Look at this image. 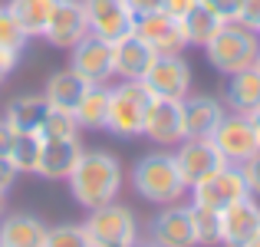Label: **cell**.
<instances>
[{"instance_id": "29", "label": "cell", "mask_w": 260, "mask_h": 247, "mask_svg": "<svg viewBox=\"0 0 260 247\" xmlns=\"http://www.w3.org/2000/svg\"><path fill=\"white\" fill-rule=\"evenodd\" d=\"M191 228H194V244H221V214L217 211L191 204Z\"/></svg>"}, {"instance_id": "40", "label": "cell", "mask_w": 260, "mask_h": 247, "mask_svg": "<svg viewBox=\"0 0 260 247\" xmlns=\"http://www.w3.org/2000/svg\"><path fill=\"white\" fill-rule=\"evenodd\" d=\"M250 122H254V132H257V142H260V109L250 112Z\"/></svg>"}, {"instance_id": "37", "label": "cell", "mask_w": 260, "mask_h": 247, "mask_svg": "<svg viewBox=\"0 0 260 247\" xmlns=\"http://www.w3.org/2000/svg\"><path fill=\"white\" fill-rule=\"evenodd\" d=\"M17 56H20V53H13V50H4V46H0V82H4V79L10 76L13 70H17Z\"/></svg>"}, {"instance_id": "21", "label": "cell", "mask_w": 260, "mask_h": 247, "mask_svg": "<svg viewBox=\"0 0 260 247\" xmlns=\"http://www.w3.org/2000/svg\"><path fill=\"white\" fill-rule=\"evenodd\" d=\"M224 102L231 106V112H257L260 109V70L247 66L241 73H231L228 86H224Z\"/></svg>"}, {"instance_id": "12", "label": "cell", "mask_w": 260, "mask_h": 247, "mask_svg": "<svg viewBox=\"0 0 260 247\" xmlns=\"http://www.w3.org/2000/svg\"><path fill=\"white\" fill-rule=\"evenodd\" d=\"M89 33L102 37L106 43H115L125 33L135 30V13L125 7V0H83Z\"/></svg>"}, {"instance_id": "41", "label": "cell", "mask_w": 260, "mask_h": 247, "mask_svg": "<svg viewBox=\"0 0 260 247\" xmlns=\"http://www.w3.org/2000/svg\"><path fill=\"white\" fill-rule=\"evenodd\" d=\"M4 211H7V204H4V195H0V218H4Z\"/></svg>"}, {"instance_id": "16", "label": "cell", "mask_w": 260, "mask_h": 247, "mask_svg": "<svg viewBox=\"0 0 260 247\" xmlns=\"http://www.w3.org/2000/svg\"><path fill=\"white\" fill-rule=\"evenodd\" d=\"M152 241L158 247H194L191 204H165V211L152 221Z\"/></svg>"}, {"instance_id": "10", "label": "cell", "mask_w": 260, "mask_h": 247, "mask_svg": "<svg viewBox=\"0 0 260 247\" xmlns=\"http://www.w3.org/2000/svg\"><path fill=\"white\" fill-rule=\"evenodd\" d=\"M70 70L79 73L89 86H106L109 79L115 76V66H112V43H106L102 37L95 33H86L76 46H73V56H70Z\"/></svg>"}, {"instance_id": "31", "label": "cell", "mask_w": 260, "mask_h": 247, "mask_svg": "<svg viewBox=\"0 0 260 247\" xmlns=\"http://www.w3.org/2000/svg\"><path fill=\"white\" fill-rule=\"evenodd\" d=\"M0 46H4V50H13V53H20L26 46V33L17 26V20L10 17L7 7H0Z\"/></svg>"}, {"instance_id": "13", "label": "cell", "mask_w": 260, "mask_h": 247, "mask_svg": "<svg viewBox=\"0 0 260 247\" xmlns=\"http://www.w3.org/2000/svg\"><path fill=\"white\" fill-rule=\"evenodd\" d=\"M260 234V204L254 195L234 201L221 211V244L224 247H247Z\"/></svg>"}, {"instance_id": "34", "label": "cell", "mask_w": 260, "mask_h": 247, "mask_svg": "<svg viewBox=\"0 0 260 247\" xmlns=\"http://www.w3.org/2000/svg\"><path fill=\"white\" fill-rule=\"evenodd\" d=\"M208 10H214L221 20H234V13H237V4L241 0H201Z\"/></svg>"}, {"instance_id": "17", "label": "cell", "mask_w": 260, "mask_h": 247, "mask_svg": "<svg viewBox=\"0 0 260 247\" xmlns=\"http://www.w3.org/2000/svg\"><path fill=\"white\" fill-rule=\"evenodd\" d=\"M224 112H228V109L221 106V99H214V96H208V92H198V96L188 92L181 99L184 139H208Z\"/></svg>"}, {"instance_id": "33", "label": "cell", "mask_w": 260, "mask_h": 247, "mask_svg": "<svg viewBox=\"0 0 260 247\" xmlns=\"http://www.w3.org/2000/svg\"><path fill=\"white\" fill-rule=\"evenodd\" d=\"M241 171H244V181H247V191L260 198V152L250 155L247 162H241Z\"/></svg>"}, {"instance_id": "18", "label": "cell", "mask_w": 260, "mask_h": 247, "mask_svg": "<svg viewBox=\"0 0 260 247\" xmlns=\"http://www.w3.org/2000/svg\"><path fill=\"white\" fill-rule=\"evenodd\" d=\"M152 59H155V50L135 30L112 43V66H115V76L122 79H142L152 66Z\"/></svg>"}, {"instance_id": "43", "label": "cell", "mask_w": 260, "mask_h": 247, "mask_svg": "<svg viewBox=\"0 0 260 247\" xmlns=\"http://www.w3.org/2000/svg\"><path fill=\"white\" fill-rule=\"evenodd\" d=\"M254 66H257V70H260V53H257V59H254Z\"/></svg>"}, {"instance_id": "22", "label": "cell", "mask_w": 260, "mask_h": 247, "mask_svg": "<svg viewBox=\"0 0 260 247\" xmlns=\"http://www.w3.org/2000/svg\"><path fill=\"white\" fill-rule=\"evenodd\" d=\"M46 112H50V102L43 96H17V99L7 106L4 122L13 129L17 135H37L43 126Z\"/></svg>"}, {"instance_id": "30", "label": "cell", "mask_w": 260, "mask_h": 247, "mask_svg": "<svg viewBox=\"0 0 260 247\" xmlns=\"http://www.w3.org/2000/svg\"><path fill=\"white\" fill-rule=\"evenodd\" d=\"M43 247H92L86 224H59V228L46 231V244Z\"/></svg>"}, {"instance_id": "39", "label": "cell", "mask_w": 260, "mask_h": 247, "mask_svg": "<svg viewBox=\"0 0 260 247\" xmlns=\"http://www.w3.org/2000/svg\"><path fill=\"white\" fill-rule=\"evenodd\" d=\"M13 139H17V132H13L10 126H7L4 119H0V155L7 159V152H10V145H13Z\"/></svg>"}, {"instance_id": "4", "label": "cell", "mask_w": 260, "mask_h": 247, "mask_svg": "<svg viewBox=\"0 0 260 247\" xmlns=\"http://www.w3.org/2000/svg\"><path fill=\"white\" fill-rule=\"evenodd\" d=\"M148 102H152V92L145 89L142 79H122L119 86L109 89V115H106V129L119 139H132V135H142V126H145V112Z\"/></svg>"}, {"instance_id": "6", "label": "cell", "mask_w": 260, "mask_h": 247, "mask_svg": "<svg viewBox=\"0 0 260 247\" xmlns=\"http://www.w3.org/2000/svg\"><path fill=\"white\" fill-rule=\"evenodd\" d=\"M208 139L214 142V148L221 152V159L228 165H241V162H247L250 155L260 152L254 122H250V115H244V112H224L221 122L214 126V132H211Z\"/></svg>"}, {"instance_id": "14", "label": "cell", "mask_w": 260, "mask_h": 247, "mask_svg": "<svg viewBox=\"0 0 260 247\" xmlns=\"http://www.w3.org/2000/svg\"><path fill=\"white\" fill-rule=\"evenodd\" d=\"M142 135H148L158 145H178L184 139V115H181V99H155L148 102L145 126Z\"/></svg>"}, {"instance_id": "3", "label": "cell", "mask_w": 260, "mask_h": 247, "mask_svg": "<svg viewBox=\"0 0 260 247\" xmlns=\"http://www.w3.org/2000/svg\"><path fill=\"white\" fill-rule=\"evenodd\" d=\"M132 184H135V191L152 204H175V201H181V195L188 191V184L178 175L175 155H168V152L145 155V159L132 168Z\"/></svg>"}, {"instance_id": "2", "label": "cell", "mask_w": 260, "mask_h": 247, "mask_svg": "<svg viewBox=\"0 0 260 247\" xmlns=\"http://www.w3.org/2000/svg\"><path fill=\"white\" fill-rule=\"evenodd\" d=\"M204 50H208V63L217 73L231 76V73H241L247 66H254V59L260 53V33L234 23V20H224Z\"/></svg>"}, {"instance_id": "7", "label": "cell", "mask_w": 260, "mask_h": 247, "mask_svg": "<svg viewBox=\"0 0 260 247\" xmlns=\"http://www.w3.org/2000/svg\"><path fill=\"white\" fill-rule=\"evenodd\" d=\"M188 191H191V204L217 211V214H221L224 208H231L234 201H241V198L250 195L241 165H224V168H217L214 175H208L201 184H194V188H188Z\"/></svg>"}, {"instance_id": "25", "label": "cell", "mask_w": 260, "mask_h": 247, "mask_svg": "<svg viewBox=\"0 0 260 247\" xmlns=\"http://www.w3.org/2000/svg\"><path fill=\"white\" fill-rule=\"evenodd\" d=\"M73 115H76V126H79V129H89V132H95V129H106V115H109V86H89L86 92H83V99L76 102Z\"/></svg>"}, {"instance_id": "27", "label": "cell", "mask_w": 260, "mask_h": 247, "mask_svg": "<svg viewBox=\"0 0 260 247\" xmlns=\"http://www.w3.org/2000/svg\"><path fill=\"white\" fill-rule=\"evenodd\" d=\"M40 148H43V139H40V135H17L10 152H7V159L13 162V168H17L20 175H26V171H37Z\"/></svg>"}, {"instance_id": "20", "label": "cell", "mask_w": 260, "mask_h": 247, "mask_svg": "<svg viewBox=\"0 0 260 247\" xmlns=\"http://www.w3.org/2000/svg\"><path fill=\"white\" fill-rule=\"evenodd\" d=\"M46 224L33 214H4L0 218V247H43Z\"/></svg>"}, {"instance_id": "5", "label": "cell", "mask_w": 260, "mask_h": 247, "mask_svg": "<svg viewBox=\"0 0 260 247\" xmlns=\"http://www.w3.org/2000/svg\"><path fill=\"white\" fill-rule=\"evenodd\" d=\"M86 231L92 237V247H135V241H139L135 214L125 204H115V201L89 211Z\"/></svg>"}, {"instance_id": "1", "label": "cell", "mask_w": 260, "mask_h": 247, "mask_svg": "<svg viewBox=\"0 0 260 247\" xmlns=\"http://www.w3.org/2000/svg\"><path fill=\"white\" fill-rule=\"evenodd\" d=\"M66 181H70L76 204H83L86 211H95L102 204L115 201L122 188V165L109 152H83Z\"/></svg>"}, {"instance_id": "23", "label": "cell", "mask_w": 260, "mask_h": 247, "mask_svg": "<svg viewBox=\"0 0 260 247\" xmlns=\"http://www.w3.org/2000/svg\"><path fill=\"white\" fill-rule=\"evenodd\" d=\"M56 4L59 0H10L7 10H10V17L17 20V26L26 33V40H30V37H43L46 33Z\"/></svg>"}, {"instance_id": "9", "label": "cell", "mask_w": 260, "mask_h": 247, "mask_svg": "<svg viewBox=\"0 0 260 247\" xmlns=\"http://www.w3.org/2000/svg\"><path fill=\"white\" fill-rule=\"evenodd\" d=\"M142 82L155 99H184L191 92V66L181 53L178 56H155Z\"/></svg>"}, {"instance_id": "15", "label": "cell", "mask_w": 260, "mask_h": 247, "mask_svg": "<svg viewBox=\"0 0 260 247\" xmlns=\"http://www.w3.org/2000/svg\"><path fill=\"white\" fill-rule=\"evenodd\" d=\"M86 33H89V20H86L83 0H59L43 37L53 46H59V50H73Z\"/></svg>"}, {"instance_id": "8", "label": "cell", "mask_w": 260, "mask_h": 247, "mask_svg": "<svg viewBox=\"0 0 260 247\" xmlns=\"http://www.w3.org/2000/svg\"><path fill=\"white\" fill-rule=\"evenodd\" d=\"M135 33L155 50V56H178V53H184V46H188L181 20H175L172 13H165L161 7L152 10V13L135 17Z\"/></svg>"}, {"instance_id": "32", "label": "cell", "mask_w": 260, "mask_h": 247, "mask_svg": "<svg viewBox=\"0 0 260 247\" xmlns=\"http://www.w3.org/2000/svg\"><path fill=\"white\" fill-rule=\"evenodd\" d=\"M234 23L260 33V0H241V4H237V13H234Z\"/></svg>"}, {"instance_id": "26", "label": "cell", "mask_w": 260, "mask_h": 247, "mask_svg": "<svg viewBox=\"0 0 260 247\" xmlns=\"http://www.w3.org/2000/svg\"><path fill=\"white\" fill-rule=\"evenodd\" d=\"M224 20L217 17L214 10H208V7L198 0V7L188 13V17H181V26H184V40H188V46H208V40L217 33V26H221Z\"/></svg>"}, {"instance_id": "38", "label": "cell", "mask_w": 260, "mask_h": 247, "mask_svg": "<svg viewBox=\"0 0 260 247\" xmlns=\"http://www.w3.org/2000/svg\"><path fill=\"white\" fill-rule=\"evenodd\" d=\"M125 7L135 13V17H142V13H152L161 7V0H125Z\"/></svg>"}, {"instance_id": "28", "label": "cell", "mask_w": 260, "mask_h": 247, "mask_svg": "<svg viewBox=\"0 0 260 247\" xmlns=\"http://www.w3.org/2000/svg\"><path fill=\"white\" fill-rule=\"evenodd\" d=\"M76 132H79L76 115H73L70 109H53L50 106V112H46V119H43V126H40L37 135L43 142H50V139H76Z\"/></svg>"}, {"instance_id": "36", "label": "cell", "mask_w": 260, "mask_h": 247, "mask_svg": "<svg viewBox=\"0 0 260 247\" xmlns=\"http://www.w3.org/2000/svg\"><path fill=\"white\" fill-rule=\"evenodd\" d=\"M17 175H20V171L13 168V162L0 155V195H7V191L13 188V181H17Z\"/></svg>"}, {"instance_id": "44", "label": "cell", "mask_w": 260, "mask_h": 247, "mask_svg": "<svg viewBox=\"0 0 260 247\" xmlns=\"http://www.w3.org/2000/svg\"><path fill=\"white\" fill-rule=\"evenodd\" d=\"M135 247H139V244H135ZM142 247H158V244H155V241H152V244H142Z\"/></svg>"}, {"instance_id": "24", "label": "cell", "mask_w": 260, "mask_h": 247, "mask_svg": "<svg viewBox=\"0 0 260 247\" xmlns=\"http://www.w3.org/2000/svg\"><path fill=\"white\" fill-rule=\"evenodd\" d=\"M89 89V82L79 76V73H73V70H59V73H53L50 79H46V92H43V99L50 102L53 109H76V102L83 99V92Z\"/></svg>"}, {"instance_id": "42", "label": "cell", "mask_w": 260, "mask_h": 247, "mask_svg": "<svg viewBox=\"0 0 260 247\" xmlns=\"http://www.w3.org/2000/svg\"><path fill=\"white\" fill-rule=\"evenodd\" d=\"M247 247H260V234H257V237H254V241H250Z\"/></svg>"}, {"instance_id": "35", "label": "cell", "mask_w": 260, "mask_h": 247, "mask_svg": "<svg viewBox=\"0 0 260 247\" xmlns=\"http://www.w3.org/2000/svg\"><path fill=\"white\" fill-rule=\"evenodd\" d=\"M198 7V0H161V10L165 13H172L175 20H181V17H188L191 10Z\"/></svg>"}, {"instance_id": "19", "label": "cell", "mask_w": 260, "mask_h": 247, "mask_svg": "<svg viewBox=\"0 0 260 247\" xmlns=\"http://www.w3.org/2000/svg\"><path fill=\"white\" fill-rule=\"evenodd\" d=\"M79 155H83V145L79 139H50L40 148V162H37V175L50 178V181H59V178H70L73 168H76Z\"/></svg>"}, {"instance_id": "11", "label": "cell", "mask_w": 260, "mask_h": 247, "mask_svg": "<svg viewBox=\"0 0 260 247\" xmlns=\"http://www.w3.org/2000/svg\"><path fill=\"white\" fill-rule=\"evenodd\" d=\"M175 165H178V175L188 188L201 184L208 175H214L217 168H224L221 152L214 148L211 139H181L178 142V155H175Z\"/></svg>"}]
</instances>
